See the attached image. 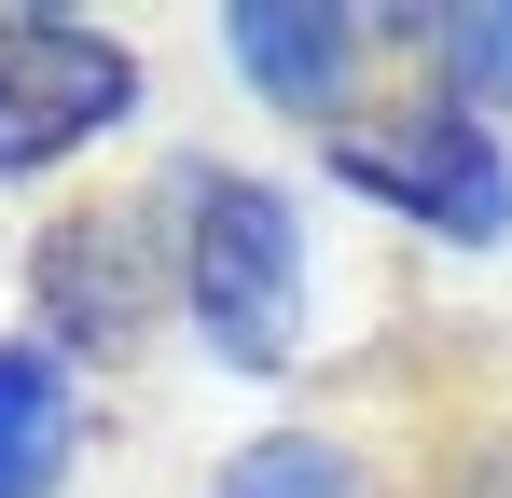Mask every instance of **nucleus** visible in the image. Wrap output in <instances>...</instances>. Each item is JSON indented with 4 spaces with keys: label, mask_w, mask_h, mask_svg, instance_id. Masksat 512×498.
I'll use <instances>...</instances> for the list:
<instances>
[{
    "label": "nucleus",
    "mask_w": 512,
    "mask_h": 498,
    "mask_svg": "<svg viewBox=\"0 0 512 498\" xmlns=\"http://www.w3.org/2000/svg\"><path fill=\"white\" fill-rule=\"evenodd\" d=\"M222 498H333V457L319 443H263V457H236Z\"/></svg>",
    "instance_id": "0eeeda50"
},
{
    "label": "nucleus",
    "mask_w": 512,
    "mask_h": 498,
    "mask_svg": "<svg viewBox=\"0 0 512 498\" xmlns=\"http://www.w3.org/2000/svg\"><path fill=\"white\" fill-rule=\"evenodd\" d=\"M194 319L236 360H277V291H291V208L263 180H194V263H180Z\"/></svg>",
    "instance_id": "f03ea898"
},
{
    "label": "nucleus",
    "mask_w": 512,
    "mask_h": 498,
    "mask_svg": "<svg viewBox=\"0 0 512 498\" xmlns=\"http://www.w3.org/2000/svg\"><path fill=\"white\" fill-rule=\"evenodd\" d=\"M429 56L471 83V97L512 111V0H443V14H429Z\"/></svg>",
    "instance_id": "423d86ee"
},
{
    "label": "nucleus",
    "mask_w": 512,
    "mask_h": 498,
    "mask_svg": "<svg viewBox=\"0 0 512 498\" xmlns=\"http://www.w3.org/2000/svg\"><path fill=\"white\" fill-rule=\"evenodd\" d=\"M236 56H250V83L263 97H291V111H305V97H333V56H346V14L333 0H305V14H291V0H236Z\"/></svg>",
    "instance_id": "20e7f679"
},
{
    "label": "nucleus",
    "mask_w": 512,
    "mask_h": 498,
    "mask_svg": "<svg viewBox=\"0 0 512 498\" xmlns=\"http://www.w3.org/2000/svg\"><path fill=\"white\" fill-rule=\"evenodd\" d=\"M70 457V402H56V360L0 346V498H42Z\"/></svg>",
    "instance_id": "39448f33"
},
{
    "label": "nucleus",
    "mask_w": 512,
    "mask_h": 498,
    "mask_svg": "<svg viewBox=\"0 0 512 498\" xmlns=\"http://www.w3.org/2000/svg\"><path fill=\"white\" fill-rule=\"evenodd\" d=\"M333 166L360 180V194L443 222V236H512V180H499V153H485L471 125H346Z\"/></svg>",
    "instance_id": "7ed1b4c3"
},
{
    "label": "nucleus",
    "mask_w": 512,
    "mask_h": 498,
    "mask_svg": "<svg viewBox=\"0 0 512 498\" xmlns=\"http://www.w3.org/2000/svg\"><path fill=\"white\" fill-rule=\"evenodd\" d=\"M125 97H139V70H125L97 28L0 14V166H56L84 125H111Z\"/></svg>",
    "instance_id": "f257e3e1"
}]
</instances>
